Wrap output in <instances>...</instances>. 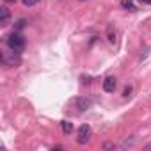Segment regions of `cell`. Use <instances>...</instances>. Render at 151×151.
<instances>
[{"label": "cell", "instance_id": "7", "mask_svg": "<svg viewBox=\"0 0 151 151\" xmlns=\"http://www.w3.org/2000/svg\"><path fill=\"white\" fill-rule=\"evenodd\" d=\"M78 107H80V110H87L91 107V101L89 100H78Z\"/></svg>", "mask_w": 151, "mask_h": 151}, {"label": "cell", "instance_id": "3", "mask_svg": "<svg viewBox=\"0 0 151 151\" xmlns=\"http://www.w3.org/2000/svg\"><path fill=\"white\" fill-rule=\"evenodd\" d=\"M18 53L16 52H4V55H2V62L6 64V66H14V64H18L20 62V59L16 57Z\"/></svg>", "mask_w": 151, "mask_h": 151}, {"label": "cell", "instance_id": "4", "mask_svg": "<svg viewBox=\"0 0 151 151\" xmlns=\"http://www.w3.org/2000/svg\"><path fill=\"white\" fill-rule=\"evenodd\" d=\"M114 89H116V78L114 77H107L103 80V91L105 93H114Z\"/></svg>", "mask_w": 151, "mask_h": 151}, {"label": "cell", "instance_id": "11", "mask_svg": "<svg viewBox=\"0 0 151 151\" xmlns=\"http://www.w3.org/2000/svg\"><path fill=\"white\" fill-rule=\"evenodd\" d=\"M130 93H132V87L128 86V87H124V93H123V96H124V98H128V96H130Z\"/></svg>", "mask_w": 151, "mask_h": 151}, {"label": "cell", "instance_id": "8", "mask_svg": "<svg viewBox=\"0 0 151 151\" xmlns=\"http://www.w3.org/2000/svg\"><path fill=\"white\" fill-rule=\"evenodd\" d=\"M121 6L124 9H135L133 7V0H121Z\"/></svg>", "mask_w": 151, "mask_h": 151}, {"label": "cell", "instance_id": "1", "mask_svg": "<svg viewBox=\"0 0 151 151\" xmlns=\"http://www.w3.org/2000/svg\"><path fill=\"white\" fill-rule=\"evenodd\" d=\"M7 46H9V50H13V52H16V53L23 52V48H25V39H23V36L18 34V32L9 34V37H7Z\"/></svg>", "mask_w": 151, "mask_h": 151}, {"label": "cell", "instance_id": "10", "mask_svg": "<svg viewBox=\"0 0 151 151\" xmlns=\"http://www.w3.org/2000/svg\"><path fill=\"white\" fill-rule=\"evenodd\" d=\"M25 23H27V22H25L23 18H22V20H18V23H16V29H18V30H22V29L25 27Z\"/></svg>", "mask_w": 151, "mask_h": 151}, {"label": "cell", "instance_id": "2", "mask_svg": "<svg viewBox=\"0 0 151 151\" xmlns=\"http://www.w3.org/2000/svg\"><path fill=\"white\" fill-rule=\"evenodd\" d=\"M89 139H91V126H89V124H82V126L78 128V137H77V140H78V144H86Z\"/></svg>", "mask_w": 151, "mask_h": 151}, {"label": "cell", "instance_id": "13", "mask_svg": "<svg viewBox=\"0 0 151 151\" xmlns=\"http://www.w3.org/2000/svg\"><path fill=\"white\" fill-rule=\"evenodd\" d=\"M146 149H147V151H151V144H147V146H146Z\"/></svg>", "mask_w": 151, "mask_h": 151}, {"label": "cell", "instance_id": "12", "mask_svg": "<svg viewBox=\"0 0 151 151\" xmlns=\"http://www.w3.org/2000/svg\"><path fill=\"white\" fill-rule=\"evenodd\" d=\"M142 4H151V0H140Z\"/></svg>", "mask_w": 151, "mask_h": 151}, {"label": "cell", "instance_id": "5", "mask_svg": "<svg viewBox=\"0 0 151 151\" xmlns=\"http://www.w3.org/2000/svg\"><path fill=\"white\" fill-rule=\"evenodd\" d=\"M9 22V9L7 7H0V23L6 25Z\"/></svg>", "mask_w": 151, "mask_h": 151}, {"label": "cell", "instance_id": "9", "mask_svg": "<svg viewBox=\"0 0 151 151\" xmlns=\"http://www.w3.org/2000/svg\"><path fill=\"white\" fill-rule=\"evenodd\" d=\"M39 2V0H23V6H27V7H32V6H36Z\"/></svg>", "mask_w": 151, "mask_h": 151}, {"label": "cell", "instance_id": "14", "mask_svg": "<svg viewBox=\"0 0 151 151\" xmlns=\"http://www.w3.org/2000/svg\"><path fill=\"white\" fill-rule=\"evenodd\" d=\"M4 2H7V4H11V2H14V0H4Z\"/></svg>", "mask_w": 151, "mask_h": 151}, {"label": "cell", "instance_id": "6", "mask_svg": "<svg viewBox=\"0 0 151 151\" xmlns=\"http://www.w3.org/2000/svg\"><path fill=\"white\" fill-rule=\"evenodd\" d=\"M60 126H62V132H64V133H71V132H73V124H71L69 121H62Z\"/></svg>", "mask_w": 151, "mask_h": 151}]
</instances>
